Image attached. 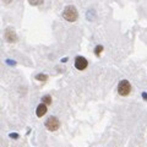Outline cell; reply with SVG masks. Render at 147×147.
I'll return each instance as SVG.
<instances>
[{
	"mask_svg": "<svg viewBox=\"0 0 147 147\" xmlns=\"http://www.w3.org/2000/svg\"><path fill=\"white\" fill-rule=\"evenodd\" d=\"M63 17L69 22H75L77 20V17H79V13H77L76 7L72 6V5L66 6L63 11Z\"/></svg>",
	"mask_w": 147,
	"mask_h": 147,
	"instance_id": "6da1fadb",
	"label": "cell"
},
{
	"mask_svg": "<svg viewBox=\"0 0 147 147\" xmlns=\"http://www.w3.org/2000/svg\"><path fill=\"white\" fill-rule=\"evenodd\" d=\"M130 92H131V85L127 80H121L119 82V85H118V93L119 94L125 97V96H129Z\"/></svg>",
	"mask_w": 147,
	"mask_h": 147,
	"instance_id": "7a4b0ae2",
	"label": "cell"
},
{
	"mask_svg": "<svg viewBox=\"0 0 147 147\" xmlns=\"http://www.w3.org/2000/svg\"><path fill=\"white\" fill-rule=\"evenodd\" d=\"M59 126H60V121H59V119L55 118V117H49L47 119V121H45V127L50 131L58 130Z\"/></svg>",
	"mask_w": 147,
	"mask_h": 147,
	"instance_id": "3957f363",
	"label": "cell"
},
{
	"mask_svg": "<svg viewBox=\"0 0 147 147\" xmlns=\"http://www.w3.org/2000/svg\"><path fill=\"white\" fill-rule=\"evenodd\" d=\"M87 65H88V61H87V59L84 58V57H76L75 59V67L77 69V70H85V69L87 67Z\"/></svg>",
	"mask_w": 147,
	"mask_h": 147,
	"instance_id": "277c9868",
	"label": "cell"
},
{
	"mask_svg": "<svg viewBox=\"0 0 147 147\" xmlns=\"http://www.w3.org/2000/svg\"><path fill=\"white\" fill-rule=\"evenodd\" d=\"M47 110H48V108H47V104L45 103H40L38 107H37V110H36V114H37V117H43L45 113H47Z\"/></svg>",
	"mask_w": 147,
	"mask_h": 147,
	"instance_id": "5b68a950",
	"label": "cell"
},
{
	"mask_svg": "<svg viewBox=\"0 0 147 147\" xmlns=\"http://www.w3.org/2000/svg\"><path fill=\"white\" fill-rule=\"evenodd\" d=\"M5 38L9 40V42H15V40L17 39V37H16L15 32H13L12 30H7L6 33H5Z\"/></svg>",
	"mask_w": 147,
	"mask_h": 147,
	"instance_id": "8992f818",
	"label": "cell"
},
{
	"mask_svg": "<svg viewBox=\"0 0 147 147\" xmlns=\"http://www.w3.org/2000/svg\"><path fill=\"white\" fill-rule=\"evenodd\" d=\"M44 0H28V3L31 4V5L33 6H37V5H42Z\"/></svg>",
	"mask_w": 147,
	"mask_h": 147,
	"instance_id": "52a82bcc",
	"label": "cell"
},
{
	"mask_svg": "<svg viewBox=\"0 0 147 147\" xmlns=\"http://www.w3.org/2000/svg\"><path fill=\"white\" fill-rule=\"evenodd\" d=\"M42 100H43V103H45V104H50L52 103V97H50V96H44V97L42 98Z\"/></svg>",
	"mask_w": 147,
	"mask_h": 147,
	"instance_id": "ba28073f",
	"label": "cell"
},
{
	"mask_svg": "<svg viewBox=\"0 0 147 147\" xmlns=\"http://www.w3.org/2000/svg\"><path fill=\"white\" fill-rule=\"evenodd\" d=\"M102 50H103V47H102V45H97V47H96V49H94L96 55L98 57V55H99L100 53H102Z\"/></svg>",
	"mask_w": 147,
	"mask_h": 147,
	"instance_id": "9c48e42d",
	"label": "cell"
},
{
	"mask_svg": "<svg viewBox=\"0 0 147 147\" xmlns=\"http://www.w3.org/2000/svg\"><path fill=\"white\" fill-rule=\"evenodd\" d=\"M37 80H47V76H44V75H38L37 76Z\"/></svg>",
	"mask_w": 147,
	"mask_h": 147,
	"instance_id": "30bf717a",
	"label": "cell"
},
{
	"mask_svg": "<svg viewBox=\"0 0 147 147\" xmlns=\"http://www.w3.org/2000/svg\"><path fill=\"white\" fill-rule=\"evenodd\" d=\"M3 1H4V3H6V4H9V3H11L12 0H3Z\"/></svg>",
	"mask_w": 147,
	"mask_h": 147,
	"instance_id": "8fae6325",
	"label": "cell"
},
{
	"mask_svg": "<svg viewBox=\"0 0 147 147\" xmlns=\"http://www.w3.org/2000/svg\"><path fill=\"white\" fill-rule=\"evenodd\" d=\"M144 97H145V98L147 99V94H146V93H144Z\"/></svg>",
	"mask_w": 147,
	"mask_h": 147,
	"instance_id": "7c38bea8",
	"label": "cell"
}]
</instances>
